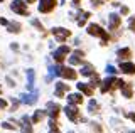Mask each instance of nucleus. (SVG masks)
<instances>
[{"instance_id":"f257e3e1","label":"nucleus","mask_w":135,"mask_h":133,"mask_svg":"<svg viewBox=\"0 0 135 133\" xmlns=\"http://www.w3.org/2000/svg\"><path fill=\"white\" fill-rule=\"evenodd\" d=\"M88 34H90V35H96V37H101L105 44H107L108 39H110L107 32H105L100 25H96V24H90V25H88Z\"/></svg>"},{"instance_id":"f03ea898","label":"nucleus","mask_w":135,"mask_h":133,"mask_svg":"<svg viewBox=\"0 0 135 133\" xmlns=\"http://www.w3.org/2000/svg\"><path fill=\"white\" fill-rule=\"evenodd\" d=\"M54 73L59 74V76L66 78V79H76L78 78V74H76V71H73L71 68H64V66H59V68L54 69Z\"/></svg>"},{"instance_id":"7ed1b4c3","label":"nucleus","mask_w":135,"mask_h":133,"mask_svg":"<svg viewBox=\"0 0 135 133\" xmlns=\"http://www.w3.org/2000/svg\"><path fill=\"white\" fill-rule=\"evenodd\" d=\"M10 9L14 10L15 14H20V15H29L27 3H24L22 0H14V3L10 5Z\"/></svg>"},{"instance_id":"20e7f679","label":"nucleus","mask_w":135,"mask_h":133,"mask_svg":"<svg viewBox=\"0 0 135 133\" xmlns=\"http://www.w3.org/2000/svg\"><path fill=\"white\" fill-rule=\"evenodd\" d=\"M52 35L56 37L59 42H64L68 37L71 35V32L66 30V29H62V27H56V29H52Z\"/></svg>"},{"instance_id":"39448f33","label":"nucleus","mask_w":135,"mask_h":133,"mask_svg":"<svg viewBox=\"0 0 135 133\" xmlns=\"http://www.w3.org/2000/svg\"><path fill=\"white\" fill-rule=\"evenodd\" d=\"M57 0H41L39 2V12H44V14H47V12H51L56 7Z\"/></svg>"},{"instance_id":"423d86ee","label":"nucleus","mask_w":135,"mask_h":133,"mask_svg":"<svg viewBox=\"0 0 135 133\" xmlns=\"http://www.w3.org/2000/svg\"><path fill=\"white\" fill-rule=\"evenodd\" d=\"M68 54H69V47H68V45H61V47L54 52V59H56V62H62L64 57H68Z\"/></svg>"},{"instance_id":"0eeeda50","label":"nucleus","mask_w":135,"mask_h":133,"mask_svg":"<svg viewBox=\"0 0 135 133\" xmlns=\"http://www.w3.org/2000/svg\"><path fill=\"white\" fill-rule=\"evenodd\" d=\"M66 115L71 121H76V120H78V108H76V105H71L69 103V105L66 106Z\"/></svg>"},{"instance_id":"6e6552de","label":"nucleus","mask_w":135,"mask_h":133,"mask_svg":"<svg viewBox=\"0 0 135 133\" xmlns=\"http://www.w3.org/2000/svg\"><path fill=\"white\" fill-rule=\"evenodd\" d=\"M120 69L125 74H135V64L133 62H122L120 61Z\"/></svg>"},{"instance_id":"1a4fd4ad","label":"nucleus","mask_w":135,"mask_h":133,"mask_svg":"<svg viewBox=\"0 0 135 133\" xmlns=\"http://www.w3.org/2000/svg\"><path fill=\"white\" fill-rule=\"evenodd\" d=\"M66 91H69V86L64 84V83H56V96L62 98L66 94Z\"/></svg>"},{"instance_id":"9d476101","label":"nucleus","mask_w":135,"mask_h":133,"mask_svg":"<svg viewBox=\"0 0 135 133\" xmlns=\"http://www.w3.org/2000/svg\"><path fill=\"white\" fill-rule=\"evenodd\" d=\"M108 19H110V24H108V27L112 29V30H115V29H117V27H118V25L122 24V19L118 17L117 14H112V15H110Z\"/></svg>"},{"instance_id":"9b49d317","label":"nucleus","mask_w":135,"mask_h":133,"mask_svg":"<svg viewBox=\"0 0 135 133\" xmlns=\"http://www.w3.org/2000/svg\"><path fill=\"white\" fill-rule=\"evenodd\" d=\"M113 86H117V79L115 78H108V79L103 81V86H101V91L103 93H107V91H110L113 88Z\"/></svg>"},{"instance_id":"f8f14e48","label":"nucleus","mask_w":135,"mask_h":133,"mask_svg":"<svg viewBox=\"0 0 135 133\" xmlns=\"http://www.w3.org/2000/svg\"><path fill=\"white\" fill-rule=\"evenodd\" d=\"M83 56H84V54H83L81 51H74V54L69 57V62H71V64H81Z\"/></svg>"},{"instance_id":"ddd939ff","label":"nucleus","mask_w":135,"mask_h":133,"mask_svg":"<svg viewBox=\"0 0 135 133\" xmlns=\"http://www.w3.org/2000/svg\"><path fill=\"white\" fill-rule=\"evenodd\" d=\"M68 101H69L71 105H81V103H83V96H81V94H78V93L69 94V96H68Z\"/></svg>"},{"instance_id":"4468645a","label":"nucleus","mask_w":135,"mask_h":133,"mask_svg":"<svg viewBox=\"0 0 135 133\" xmlns=\"http://www.w3.org/2000/svg\"><path fill=\"white\" fill-rule=\"evenodd\" d=\"M47 108H49V115H51V118H57V115H59V110H61V108H59V105H52V103H49L47 105Z\"/></svg>"},{"instance_id":"2eb2a0df","label":"nucleus","mask_w":135,"mask_h":133,"mask_svg":"<svg viewBox=\"0 0 135 133\" xmlns=\"http://www.w3.org/2000/svg\"><path fill=\"white\" fill-rule=\"evenodd\" d=\"M78 89L81 91V93H84L86 96H91V94H93V89L88 84H84V83H79V84H78Z\"/></svg>"},{"instance_id":"dca6fc26","label":"nucleus","mask_w":135,"mask_h":133,"mask_svg":"<svg viewBox=\"0 0 135 133\" xmlns=\"http://www.w3.org/2000/svg\"><path fill=\"white\" fill-rule=\"evenodd\" d=\"M122 93H123L125 98H132V86L128 84V83H123V86H122Z\"/></svg>"},{"instance_id":"f3484780","label":"nucleus","mask_w":135,"mask_h":133,"mask_svg":"<svg viewBox=\"0 0 135 133\" xmlns=\"http://www.w3.org/2000/svg\"><path fill=\"white\" fill-rule=\"evenodd\" d=\"M22 121H24L22 131H24V133H32V126H31V120H29L27 116H24V118H22Z\"/></svg>"},{"instance_id":"a211bd4d","label":"nucleus","mask_w":135,"mask_h":133,"mask_svg":"<svg viewBox=\"0 0 135 133\" xmlns=\"http://www.w3.org/2000/svg\"><path fill=\"white\" fill-rule=\"evenodd\" d=\"M132 56V51H130V49H120V51H118V59H128V57Z\"/></svg>"},{"instance_id":"6ab92c4d","label":"nucleus","mask_w":135,"mask_h":133,"mask_svg":"<svg viewBox=\"0 0 135 133\" xmlns=\"http://www.w3.org/2000/svg\"><path fill=\"white\" fill-rule=\"evenodd\" d=\"M93 71H95V68H93L91 64H84L83 69H81V74H84V76H91Z\"/></svg>"},{"instance_id":"aec40b11","label":"nucleus","mask_w":135,"mask_h":133,"mask_svg":"<svg viewBox=\"0 0 135 133\" xmlns=\"http://www.w3.org/2000/svg\"><path fill=\"white\" fill-rule=\"evenodd\" d=\"M44 115H46V113H44V111H41V110H39V111H36V115H34V118H32V121H34V123H39V121H41V120H42V118H44Z\"/></svg>"},{"instance_id":"412c9836","label":"nucleus","mask_w":135,"mask_h":133,"mask_svg":"<svg viewBox=\"0 0 135 133\" xmlns=\"http://www.w3.org/2000/svg\"><path fill=\"white\" fill-rule=\"evenodd\" d=\"M8 30L10 32H20V25L19 24H10V25H8Z\"/></svg>"},{"instance_id":"4be33fe9","label":"nucleus","mask_w":135,"mask_h":133,"mask_svg":"<svg viewBox=\"0 0 135 133\" xmlns=\"http://www.w3.org/2000/svg\"><path fill=\"white\" fill-rule=\"evenodd\" d=\"M98 83H100V78L96 74H91V86H98Z\"/></svg>"},{"instance_id":"5701e85b","label":"nucleus","mask_w":135,"mask_h":133,"mask_svg":"<svg viewBox=\"0 0 135 133\" xmlns=\"http://www.w3.org/2000/svg\"><path fill=\"white\" fill-rule=\"evenodd\" d=\"M49 126L52 128V130H57V121H56V118H51V121H49Z\"/></svg>"},{"instance_id":"b1692460","label":"nucleus","mask_w":135,"mask_h":133,"mask_svg":"<svg viewBox=\"0 0 135 133\" xmlns=\"http://www.w3.org/2000/svg\"><path fill=\"white\" fill-rule=\"evenodd\" d=\"M96 110H98V105H96L95 101H91V103H90V111H91V113H95Z\"/></svg>"},{"instance_id":"393cba45","label":"nucleus","mask_w":135,"mask_h":133,"mask_svg":"<svg viewBox=\"0 0 135 133\" xmlns=\"http://www.w3.org/2000/svg\"><path fill=\"white\" fill-rule=\"evenodd\" d=\"M2 126H3V128H7V130H14V128H15V125H10L8 121H5V123L2 125Z\"/></svg>"},{"instance_id":"a878e982","label":"nucleus","mask_w":135,"mask_h":133,"mask_svg":"<svg viewBox=\"0 0 135 133\" xmlns=\"http://www.w3.org/2000/svg\"><path fill=\"white\" fill-rule=\"evenodd\" d=\"M32 24H34V25H36L37 29H39V30H42V24L39 22V20H32Z\"/></svg>"},{"instance_id":"bb28decb","label":"nucleus","mask_w":135,"mask_h":133,"mask_svg":"<svg viewBox=\"0 0 135 133\" xmlns=\"http://www.w3.org/2000/svg\"><path fill=\"white\" fill-rule=\"evenodd\" d=\"M130 29H132V30L135 32V17H132V19H130Z\"/></svg>"},{"instance_id":"cd10ccee","label":"nucleus","mask_w":135,"mask_h":133,"mask_svg":"<svg viewBox=\"0 0 135 133\" xmlns=\"http://www.w3.org/2000/svg\"><path fill=\"white\" fill-rule=\"evenodd\" d=\"M107 71H108L110 74H115V73H117V69L113 68V66H108V68H107Z\"/></svg>"},{"instance_id":"c85d7f7f","label":"nucleus","mask_w":135,"mask_h":133,"mask_svg":"<svg viewBox=\"0 0 135 133\" xmlns=\"http://www.w3.org/2000/svg\"><path fill=\"white\" fill-rule=\"evenodd\" d=\"M122 14H123V15L128 14V7H122Z\"/></svg>"},{"instance_id":"c756f323","label":"nucleus","mask_w":135,"mask_h":133,"mask_svg":"<svg viewBox=\"0 0 135 133\" xmlns=\"http://www.w3.org/2000/svg\"><path fill=\"white\" fill-rule=\"evenodd\" d=\"M5 106H7V103L3 101V99H0V108H5Z\"/></svg>"},{"instance_id":"7c9ffc66","label":"nucleus","mask_w":135,"mask_h":133,"mask_svg":"<svg viewBox=\"0 0 135 133\" xmlns=\"http://www.w3.org/2000/svg\"><path fill=\"white\" fill-rule=\"evenodd\" d=\"M128 118H130V120H133V121H135V113H128Z\"/></svg>"},{"instance_id":"2f4dec72","label":"nucleus","mask_w":135,"mask_h":133,"mask_svg":"<svg viewBox=\"0 0 135 133\" xmlns=\"http://www.w3.org/2000/svg\"><path fill=\"white\" fill-rule=\"evenodd\" d=\"M0 24H2V25H7V24H8V22H7V20H5V19H0Z\"/></svg>"},{"instance_id":"473e14b6","label":"nucleus","mask_w":135,"mask_h":133,"mask_svg":"<svg viewBox=\"0 0 135 133\" xmlns=\"http://www.w3.org/2000/svg\"><path fill=\"white\" fill-rule=\"evenodd\" d=\"M52 133H59V131H57V130H54V131H52Z\"/></svg>"},{"instance_id":"72a5a7b5","label":"nucleus","mask_w":135,"mask_h":133,"mask_svg":"<svg viewBox=\"0 0 135 133\" xmlns=\"http://www.w3.org/2000/svg\"><path fill=\"white\" fill-rule=\"evenodd\" d=\"M27 2H34V0H27Z\"/></svg>"},{"instance_id":"f704fd0d","label":"nucleus","mask_w":135,"mask_h":133,"mask_svg":"<svg viewBox=\"0 0 135 133\" xmlns=\"http://www.w3.org/2000/svg\"><path fill=\"white\" fill-rule=\"evenodd\" d=\"M0 2H3V0H0Z\"/></svg>"},{"instance_id":"c9c22d12","label":"nucleus","mask_w":135,"mask_h":133,"mask_svg":"<svg viewBox=\"0 0 135 133\" xmlns=\"http://www.w3.org/2000/svg\"><path fill=\"white\" fill-rule=\"evenodd\" d=\"M0 91H2V88H0Z\"/></svg>"},{"instance_id":"e433bc0d","label":"nucleus","mask_w":135,"mask_h":133,"mask_svg":"<svg viewBox=\"0 0 135 133\" xmlns=\"http://www.w3.org/2000/svg\"><path fill=\"white\" fill-rule=\"evenodd\" d=\"M69 133H73V131H69Z\"/></svg>"}]
</instances>
